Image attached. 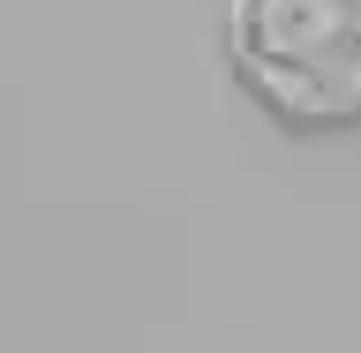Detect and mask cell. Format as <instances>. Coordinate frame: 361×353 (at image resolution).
<instances>
[{
  "instance_id": "1",
  "label": "cell",
  "mask_w": 361,
  "mask_h": 353,
  "mask_svg": "<svg viewBox=\"0 0 361 353\" xmlns=\"http://www.w3.org/2000/svg\"><path fill=\"white\" fill-rule=\"evenodd\" d=\"M233 68L286 128H354L361 0H233Z\"/></svg>"
}]
</instances>
